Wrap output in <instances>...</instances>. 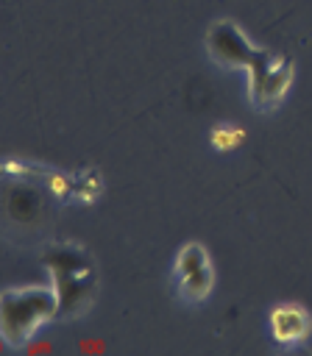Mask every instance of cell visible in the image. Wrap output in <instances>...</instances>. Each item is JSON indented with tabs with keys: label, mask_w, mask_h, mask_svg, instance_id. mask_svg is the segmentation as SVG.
<instances>
[{
	"label": "cell",
	"mask_w": 312,
	"mask_h": 356,
	"mask_svg": "<svg viewBox=\"0 0 312 356\" xmlns=\"http://www.w3.org/2000/svg\"><path fill=\"white\" fill-rule=\"evenodd\" d=\"M42 261L58 298L56 320H75L86 314L98 295V267L92 253L78 242H58L45 248Z\"/></svg>",
	"instance_id": "obj_1"
},
{
	"label": "cell",
	"mask_w": 312,
	"mask_h": 356,
	"mask_svg": "<svg viewBox=\"0 0 312 356\" xmlns=\"http://www.w3.org/2000/svg\"><path fill=\"white\" fill-rule=\"evenodd\" d=\"M58 298L50 286H8L0 295V337L6 348H22L33 334L56 320Z\"/></svg>",
	"instance_id": "obj_2"
},
{
	"label": "cell",
	"mask_w": 312,
	"mask_h": 356,
	"mask_svg": "<svg viewBox=\"0 0 312 356\" xmlns=\"http://www.w3.org/2000/svg\"><path fill=\"white\" fill-rule=\"evenodd\" d=\"M292 58L279 56L267 47H259L256 58L251 61V67L245 70L248 78V103L267 114L276 111L281 106V100L287 97L290 86H292Z\"/></svg>",
	"instance_id": "obj_3"
},
{
	"label": "cell",
	"mask_w": 312,
	"mask_h": 356,
	"mask_svg": "<svg viewBox=\"0 0 312 356\" xmlns=\"http://www.w3.org/2000/svg\"><path fill=\"white\" fill-rule=\"evenodd\" d=\"M214 286L212 256L201 242H187L173 261V289L184 303H203Z\"/></svg>",
	"instance_id": "obj_4"
},
{
	"label": "cell",
	"mask_w": 312,
	"mask_h": 356,
	"mask_svg": "<svg viewBox=\"0 0 312 356\" xmlns=\"http://www.w3.org/2000/svg\"><path fill=\"white\" fill-rule=\"evenodd\" d=\"M203 44H206V53L214 64L220 67H228V70H248L251 61L256 58L259 47L245 36V31L231 22V19H214L209 28H206V36H203Z\"/></svg>",
	"instance_id": "obj_5"
},
{
	"label": "cell",
	"mask_w": 312,
	"mask_h": 356,
	"mask_svg": "<svg viewBox=\"0 0 312 356\" xmlns=\"http://www.w3.org/2000/svg\"><path fill=\"white\" fill-rule=\"evenodd\" d=\"M267 328L270 337L279 348L292 350L301 348L312 337V317L301 303H276L267 314Z\"/></svg>",
	"instance_id": "obj_6"
},
{
	"label": "cell",
	"mask_w": 312,
	"mask_h": 356,
	"mask_svg": "<svg viewBox=\"0 0 312 356\" xmlns=\"http://www.w3.org/2000/svg\"><path fill=\"white\" fill-rule=\"evenodd\" d=\"M242 142V128H237V125H214L212 128V145L217 147V150H231V147H237Z\"/></svg>",
	"instance_id": "obj_7"
}]
</instances>
